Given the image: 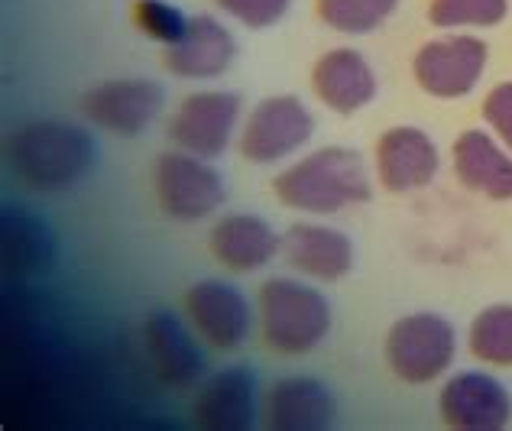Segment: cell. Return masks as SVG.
<instances>
[{"label": "cell", "instance_id": "cell-15", "mask_svg": "<svg viewBox=\"0 0 512 431\" xmlns=\"http://www.w3.org/2000/svg\"><path fill=\"white\" fill-rule=\"evenodd\" d=\"M0 250L7 276L13 279L46 276L59 260V244L49 221L30 205H13V201H7L0 214Z\"/></svg>", "mask_w": 512, "mask_h": 431}, {"label": "cell", "instance_id": "cell-24", "mask_svg": "<svg viewBox=\"0 0 512 431\" xmlns=\"http://www.w3.org/2000/svg\"><path fill=\"white\" fill-rule=\"evenodd\" d=\"M509 13V0H431L428 20L438 30H493Z\"/></svg>", "mask_w": 512, "mask_h": 431}, {"label": "cell", "instance_id": "cell-25", "mask_svg": "<svg viewBox=\"0 0 512 431\" xmlns=\"http://www.w3.org/2000/svg\"><path fill=\"white\" fill-rule=\"evenodd\" d=\"M133 20H137V26L146 36L169 49L185 36L188 20L192 17H185L179 7L166 4V0H137V7H133Z\"/></svg>", "mask_w": 512, "mask_h": 431}, {"label": "cell", "instance_id": "cell-10", "mask_svg": "<svg viewBox=\"0 0 512 431\" xmlns=\"http://www.w3.org/2000/svg\"><path fill=\"white\" fill-rule=\"evenodd\" d=\"M185 315L195 334L214 350H237L244 347L256 312L244 292L234 282L224 279H201L185 292Z\"/></svg>", "mask_w": 512, "mask_h": 431}, {"label": "cell", "instance_id": "cell-14", "mask_svg": "<svg viewBox=\"0 0 512 431\" xmlns=\"http://www.w3.org/2000/svg\"><path fill=\"white\" fill-rule=\"evenodd\" d=\"M195 425L208 431H247L260 415V389L250 367H224L198 386L192 402Z\"/></svg>", "mask_w": 512, "mask_h": 431}, {"label": "cell", "instance_id": "cell-4", "mask_svg": "<svg viewBox=\"0 0 512 431\" xmlns=\"http://www.w3.org/2000/svg\"><path fill=\"white\" fill-rule=\"evenodd\" d=\"M386 367L406 386H428L451 370L457 331L438 312H412L393 321L383 344Z\"/></svg>", "mask_w": 512, "mask_h": 431}, {"label": "cell", "instance_id": "cell-1", "mask_svg": "<svg viewBox=\"0 0 512 431\" xmlns=\"http://www.w3.org/2000/svg\"><path fill=\"white\" fill-rule=\"evenodd\" d=\"M101 146L85 127L65 120H33L10 133L7 163L33 192H69L98 169Z\"/></svg>", "mask_w": 512, "mask_h": 431}, {"label": "cell", "instance_id": "cell-21", "mask_svg": "<svg viewBox=\"0 0 512 431\" xmlns=\"http://www.w3.org/2000/svg\"><path fill=\"white\" fill-rule=\"evenodd\" d=\"M211 257L231 273H256L282 253V237L260 214H227L211 227Z\"/></svg>", "mask_w": 512, "mask_h": 431}, {"label": "cell", "instance_id": "cell-9", "mask_svg": "<svg viewBox=\"0 0 512 431\" xmlns=\"http://www.w3.org/2000/svg\"><path fill=\"white\" fill-rule=\"evenodd\" d=\"M438 415L454 431H503L512 422V393L487 370H461L444 380Z\"/></svg>", "mask_w": 512, "mask_h": 431}, {"label": "cell", "instance_id": "cell-8", "mask_svg": "<svg viewBox=\"0 0 512 431\" xmlns=\"http://www.w3.org/2000/svg\"><path fill=\"white\" fill-rule=\"evenodd\" d=\"M240 124L237 91H195L179 104L169 120V140L182 153L218 159L227 153Z\"/></svg>", "mask_w": 512, "mask_h": 431}, {"label": "cell", "instance_id": "cell-12", "mask_svg": "<svg viewBox=\"0 0 512 431\" xmlns=\"http://www.w3.org/2000/svg\"><path fill=\"white\" fill-rule=\"evenodd\" d=\"M143 344L159 383L172 389L198 386L201 373H205V350L195 338V328L188 331L179 315L169 308H153L143 321Z\"/></svg>", "mask_w": 512, "mask_h": 431}, {"label": "cell", "instance_id": "cell-22", "mask_svg": "<svg viewBox=\"0 0 512 431\" xmlns=\"http://www.w3.org/2000/svg\"><path fill=\"white\" fill-rule=\"evenodd\" d=\"M467 347L477 363H487L496 370L512 367V302H496L480 308L470 318Z\"/></svg>", "mask_w": 512, "mask_h": 431}, {"label": "cell", "instance_id": "cell-20", "mask_svg": "<svg viewBox=\"0 0 512 431\" xmlns=\"http://www.w3.org/2000/svg\"><path fill=\"white\" fill-rule=\"evenodd\" d=\"M454 175L467 192L490 201L512 198V150L487 130H464L454 140Z\"/></svg>", "mask_w": 512, "mask_h": 431}, {"label": "cell", "instance_id": "cell-7", "mask_svg": "<svg viewBox=\"0 0 512 431\" xmlns=\"http://www.w3.org/2000/svg\"><path fill=\"white\" fill-rule=\"evenodd\" d=\"M315 137L312 111L295 94H273L253 107L240 130V156L253 166H276Z\"/></svg>", "mask_w": 512, "mask_h": 431}, {"label": "cell", "instance_id": "cell-23", "mask_svg": "<svg viewBox=\"0 0 512 431\" xmlns=\"http://www.w3.org/2000/svg\"><path fill=\"white\" fill-rule=\"evenodd\" d=\"M315 10L334 33L370 36L399 10V0H315Z\"/></svg>", "mask_w": 512, "mask_h": 431}, {"label": "cell", "instance_id": "cell-3", "mask_svg": "<svg viewBox=\"0 0 512 431\" xmlns=\"http://www.w3.org/2000/svg\"><path fill=\"white\" fill-rule=\"evenodd\" d=\"M256 318L269 350L282 357L312 354L331 334L334 315L328 295L302 279L273 276L256 295Z\"/></svg>", "mask_w": 512, "mask_h": 431}, {"label": "cell", "instance_id": "cell-6", "mask_svg": "<svg viewBox=\"0 0 512 431\" xmlns=\"http://www.w3.org/2000/svg\"><path fill=\"white\" fill-rule=\"evenodd\" d=\"M153 188L172 221L195 224L205 221L227 201L224 175L211 166V159L192 153H163L153 169Z\"/></svg>", "mask_w": 512, "mask_h": 431}, {"label": "cell", "instance_id": "cell-18", "mask_svg": "<svg viewBox=\"0 0 512 431\" xmlns=\"http://www.w3.org/2000/svg\"><path fill=\"white\" fill-rule=\"evenodd\" d=\"M312 88L318 101L334 114H357L363 111L380 91L373 65L357 49H328L312 69Z\"/></svg>", "mask_w": 512, "mask_h": 431}, {"label": "cell", "instance_id": "cell-5", "mask_svg": "<svg viewBox=\"0 0 512 431\" xmlns=\"http://www.w3.org/2000/svg\"><path fill=\"white\" fill-rule=\"evenodd\" d=\"M490 49L474 33H444L419 46L412 59V78L438 101L467 98L487 72Z\"/></svg>", "mask_w": 512, "mask_h": 431}, {"label": "cell", "instance_id": "cell-27", "mask_svg": "<svg viewBox=\"0 0 512 431\" xmlns=\"http://www.w3.org/2000/svg\"><path fill=\"white\" fill-rule=\"evenodd\" d=\"M483 120L496 140H500L506 150H512V82H500L487 91L480 107Z\"/></svg>", "mask_w": 512, "mask_h": 431}, {"label": "cell", "instance_id": "cell-26", "mask_svg": "<svg viewBox=\"0 0 512 431\" xmlns=\"http://www.w3.org/2000/svg\"><path fill=\"white\" fill-rule=\"evenodd\" d=\"M218 7L247 30H269L286 17L292 0H218Z\"/></svg>", "mask_w": 512, "mask_h": 431}, {"label": "cell", "instance_id": "cell-11", "mask_svg": "<svg viewBox=\"0 0 512 431\" xmlns=\"http://www.w3.org/2000/svg\"><path fill=\"white\" fill-rule=\"evenodd\" d=\"M166 91L153 78H111L82 98V111L98 130L114 137H140L163 114Z\"/></svg>", "mask_w": 512, "mask_h": 431}, {"label": "cell", "instance_id": "cell-19", "mask_svg": "<svg viewBox=\"0 0 512 431\" xmlns=\"http://www.w3.org/2000/svg\"><path fill=\"white\" fill-rule=\"evenodd\" d=\"M263 415L266 425L279 431H321L334 425L338 402L315 376H282L279 383L269 386Z\"/></svg>", "mask_w": 512, "mask_h": 431}, {"label": "cell", "instance_id": "cell-13", "mask_svg": "<svg viewBox=\"0 0 512 431\" xmlns=\"http://www.w3.org/2000/svg\"><path fill=\"white\" fill-rule=\"evenodd\" d=\"M441 169L438 143L422 127H393L376 140V179L393 195L428 188Z\"/></svg>", "mask_w": 512, "mask_h": 431}, {"label": "cell", "instance_id": "cell-2", "mask_svg": "<svg viewBox=\"0 0 512 431\" xmlns=\"http://www.w3.org/2000/svg\"><path fill=\"white\" fill-rule=\"evenodd\" d=\"M273 192L292 211L338 214L350 205H367L373 198V179L357 150L321 146L282 169Z\"/></svg>", "mask_w": 512, "mask_h": 431}, {"label": "cell", "instance_id": "cell-17", "mask_svg": "<svg viewBox=\"0 0 512 431\" xmlns=\"http://www.w3.org/2000/svg\"><path fill=\"white\" fill-rule=\"evenodd\" d=\"M237 56V39L211 13L188 20V30L175 46L166 49V69L182 82H208L231 69Z\"/></svg>", "mask_w": 512, "mask_h": 431}, {"label": "cell", "instance_id": "cell-16", "mask_svg": "<svg viewBox=\"0 0 512 431\" xmlns=\"http://www.w3.org/2000/svg\"><path fill=\"white\" fill-rule=\"evenodd\" d=\"M282 257H286V263L295 273H302L308 279L338 282L354 269L357 250H354V240L344 231H338V227L302 221V224H292L289 231L282 234Z\"/></svg>", "mask_w": 512, "mask_h": 431}]
</instances>
